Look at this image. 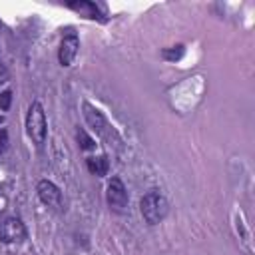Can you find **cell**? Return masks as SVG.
<instances>
[{
  "label": "cell",
  "instance_id": "obj_2",
  "mask_svg": "<svg viewBox=\"0 0 255 255\" xmlns=\"http://www.w3.org/2000/svg\"><path fill=\"white\" fill-rule=\"evenodd\" d=\"M26 131L30 135V139L36 145H42L46 141V131H48V124H46V112L42 108L40 102H32L28 116H26Z\"/></svg>",
  "mask_w": 255,
  "mask_h": 255
},
{
  "label": "cell",
  "instance_id": "obj_3",
  "mask_svg": "<svg viewBox=\"0 0 255 255\" xmlns=\"http://www.w3.org/2000/svg\"><path fill=\"white\" fill-rule=\"evenodd\" d=\"M26 239V227L20 217H8L0 223V241L4 243H20Z\"/></svg>",
  "mask_w": 255,
  "mask_h": 255
},
{
  "label": "cell",
  "instance_id": "obj_1",
  "mask_svg": "<svg viewBox=\"0 0 255 255\" xmlns=\"http://www.w3.org/2000/svg\"><path fill=\"white\" fill-rule=\"evenodd\" d=\"M139 211L147 225H157L159 221L165 219L169 211V203L159 191H147L139 201Z\"/></svg>",
  "mask_w": 255,
  "mask_h": 255
},
{
  "label": "cell",
  "instance_id": "obj_14",
  "mask_svg": "<svg viewBox=\"0 0 255 255\" xmlns=\"http://www.w3.org/2000/svg\"><path fill=\"white\" fill-rule=\"evenodd\" d=\"M2 120H4V118H2V116H0V124H2Z\"/></svg>",
  "mask_w": 255,
  "mask_h": 255
},
{
  "label": "cell",
  "instance_id": "obj_9",
  "mask_svg": "<svg viewBox=\"0 0 255 255\" xmlns=\"http://www.w3.org/2000/svg\"><path fill=\"white\" fill-rule=\"evenodd\" d=\"M68 6H70L72 10H76V12L84 14V16H88V18H100V12H98V8H96L94 2H70Z\"/></svg>",
  "mask_w": 255,
  "mask_h": 255
},
{
  "label": "cell",
  "instance_id": "obj_6",
  "mask_svg": "<svg viewBox=\"0 0 255 255\" xmlns=\"http://www.w3.org/2000/svg\"><path fill=\"white\" fill-rule=\"evenodd\" d=\"M78 48H80V40L78 36L72 32V34H66L60 42V50H58V60L62 66H72V62L76 60L78 56Z\"/></svg>",
  "mask_w": 255,
  "mask_h": 255
},
{
  "label": "cell",
  "instance_id": "obj_5",
  "mask_svg": "<svg viewBox=\"0 0 255 255\" xmlns=\"http://www.w3.org/2000/svg\"><path fill=\"white\" fill-rule=\"evenodd\" d=\"M36 191L44 205L52 209H62V191L56 183H52L50 179H40L36 185Z\"/></svg>",
  "mask_w": 255,
  "mask_h": 255
},
{
  "label": "cell",
  "instance_id": "obj_8",
  "mask_svg": "<svg viewBox=\"0 0 255 255\" xmlns=\"http://www.w3.org/2000/svg\"><path fill=\"white\" fill-rule=\"evenodd\" d=\"M86 165L90 169V173L98 175V177H104L110 169V161H108V155H98V157H88L86 159Z\"/></svg>",
  "mask_w": 255,
  "mask_h": 255
},
{
  "label": "cell",
  "instance_id": "obj_7",
  "mask_svg": "<svg viewBox=\"0 0 255 255\" xmlns=\"http://www.w3.org/2000/svg\"><path fill=\"white\" fill-rule=\"evenodd\" d=\"M84 116H86V122H88V124H90L94 129H98V133L106 135V129H108V122H106V118L100 114V110L92 108L90 104H84Z\"/></svg>",
  "mask_w": 255,
  "mask_h": 255
},
{
  "label": "cell",
  "instance_id": "obj_11",
  "mask_svg": "<svg viewBox=\"0 0 255 255\" xmlns=\"http://www.w3.org/2000/svg\"><path fill=\"white\" fill-rule=\"evenodd\" d=\"M10 102H12V92H10V90H4V92L0 94V110H2V112L10 110Z\"/></svg>",
  "mask_w": 255,
  "mask_h": 255
},
{
  "label": "cell",
  "instance_id": "obj_12",
  "mask_svg": "<svg viewBox=\"0 0 255 255\" xmlns=\"http://www.w3.org/2000/svg\"><path fill=\"white\" fill-rule=\"evenodd\" d=\"M177 50H165L163 52V58H167V60H179L181 58V54H183V46H175Z\"/></svg>",
  "mask_w": 255,
  "mask_h": 255
},
{
  "label": "cell",
  "instance_id": "obj_10",
  "mask_svg": "<svg viewBox=\"0 0 255 255\" xmlns=\"http://www.w3.org/2000/svg\"><path fill=\"white\" fill-rule=\"evenodd\" d=\"M76 137H78V143H80V147H82V149H92V147L96 145V143H94V139H92L84 129H78Z\"/></svg>",
  "mask_w": 255,
  "mask_h": 255
},
{
  "label": "cell",
  "instance_id": "obj_13",
  "mask_svg": "<svg viewBox=\"0 0 255 255\" xmlns=\"http://www.w3.org/2000/svg\"><path fill=\"white\" fill-rule=\"evenodd\" d=\"M6 149H8V131L2 129V131H0V155H2Z\"/></svg>",
  "mask_w": 255,
  "mask_h": 255
},
{
  "label": "cell",
  "instance_id": "obj_4",
  "mask_svg": "<svg viewBox=\"0 0 255 255\" xmlns=\"http://www.w3.org/2000/svg\"><path fill=\"white\" fill-rule=\"evenodd\" d=\"M106 199L108 205L116 211H124L128 205V189L124 185V181L120 177H112L108 183V191H106Z\"/></svg>",
  "mask_w": 255,
  "mask_h": 255
}]
</instances>
